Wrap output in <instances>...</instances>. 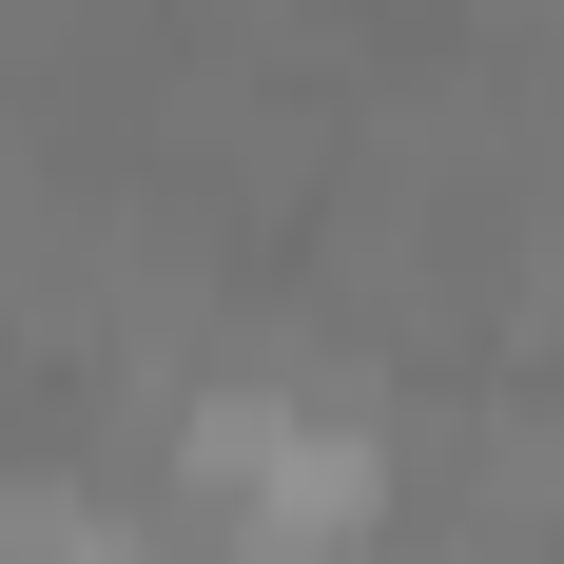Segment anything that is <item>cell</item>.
<instances>
[{
	"instance_id": "cell-1",
	"label": "cell",
	"mask_w": 564,
	"mask_h": 564,
	"mask_svg": "<svg viewBox=\"0 0 564 564\" xmlns=\"http://www.w3.org/2000/svg\"><path fill=\"white\" fill-rule=\"evenodd\" d=\"M175 487H195V525L234 564H350L370 507H390V448L312 390H195L175 409Z\"/></svg>"
}]
</instances>
